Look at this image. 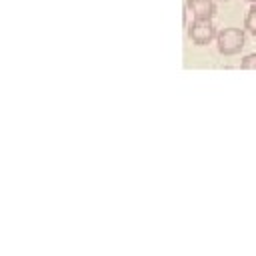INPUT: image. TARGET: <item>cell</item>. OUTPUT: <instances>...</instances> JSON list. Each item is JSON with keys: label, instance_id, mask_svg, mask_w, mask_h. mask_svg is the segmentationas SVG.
Returning a JSON list of instances; mask_svg holds the SVG:
<instances>
[{"label": "cell", "instance_id": "cell-6", "mask_svg": "<svg viewBox=\"0 0 256 256\" xmlns=\"http://www.w3.org/2000/svg\"><path fill=\"white\" fill-rule=\"evenodd\" d=\"M246 2H252V4H256V0H246Z\"/></svg>", "mask_w": 256, "mask_h": 256}, {"label": "cell", "instance_id": "cell-1", "mask_svg": "<svg viewBox=\"0 0 256 256\" xmlns=\"http://www.w3.org/2000/svg\"><path fill=\"white\" fill-rule=\"evenodd\" d=\"M246 42V32L240 28H224L216 34V44H218V52L222 56H234L244 48Z\"/></svg>", "mask_w": 256, "mask_h": 256}, {"label": "cell", "instance_id": "cell-3", "mask_svg": "<svg viewBox=\"0 0 256 256\" xmlns=\"http://www.w3.org/2000/svg\"><path fill=\"white\" fill-rule=\"evenodd\" d=\"M186 8L194 18H212L216 14L214 0H186Z\"/></svg>", "mask_w": 256, "mask_h": 256}, {"label": "cell", "instance_id": "cell-4", "mask_svg": "<svg viewBox=\"0 0 256 256\" xmlns=\"http://www.w3.org/2000/svg\"><path fill=\"white\" fill-rule=\"evenodd\" d=\"M244 30L256 36V4H252V8L246 12V18H244Z\"/></svg>", "mask_w": 256, "mask_h": 256}, {"label": "cell", "instance_id": "cell-5", "mask_svg": "<svg viewBox=\"0 0 256 256\" xmlns=\"http://www.w3.org/2000/svg\"><path fill=\"white\" fill-rule=\"evenodd\" d=\"M240 68H242V70H256V52L242 56V60H240Z\"/></svg>", "mask_w": 256, "mask_h": 256}, {"label": "cell", "instance_id": "cell-2", "mask_svg": "<svg viewBox=\"0 0 256 256\" xmlns=\"http://www.w3.org/2000/svg\"><path fill=\"white\" fill-rule=\"evenodd\" d=\"M216 34L218 32L210 22V18H194V22L188 26V38L198 46L210 44L216 38Z\"/></svg>", "mask_w": 256, "mask_h": 256}]
</instances>
